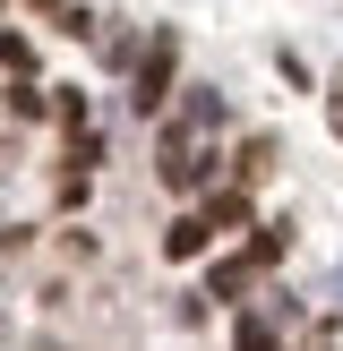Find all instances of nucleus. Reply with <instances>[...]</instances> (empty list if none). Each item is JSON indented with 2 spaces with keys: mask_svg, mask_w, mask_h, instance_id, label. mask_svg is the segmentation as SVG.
Returning a JSON list of instances; mask_svg holds the SVG:
<instances>
[{
  "mask_svg": "<svg viewBox=\"0 0 343 351\" xmlns=\"http://www.w3.org/2000/svg\"><path fill=\"white\" fill-rule=\"evenodd\" d=\"M326 120H335V137H343V69H335V95H326Z\"/></svg>",
  "mask_w": 343,
  "mask_h": 351,
  "instance_id": "obj_8",
  "label": "nucleus"
},
{
  "mask_svg": "<svg viewBox=\"0 0 343 351\" xmlns=\"http://www.w3.org/2000/svg\"><path fill=\"white\" fill-rule=\"evenodd\" d=\"M0 69H17V77H34V60H26V43H17V34H0Z\"/></svg>",
  "mask_w": 343,
  "mask_h": 351,
  "instance_id": "obj_7",
  "label": "nucleus"
},
{
  "mask_svg": "<svg viewBox=\"0 0 343 351\" xmlns=\"http://www.w3.org/2000/svg\"><path fill=\"white\" fill-rule=\"evenodd\" d=\"M215 129H223V95L215 86H189L180 112L154 137V171H163L172 189H206V171H215Z\"/></svg>",
  "mask_w": 343,
  "mask_h": 351,
  "instance_id": "obj_1",
  "label": "nucleus"
},
{
  "mask_svg": "<svg viewBox=\"0 0 343 351\" xmlns=\"http://www.w3.org/2000/svg\"><path fill=\"white\" fill-rule=\"evenodd\" d=\"M249 274H257V249H249V257H223L206 291H215V300H240V291H249Z\"/></svg>",
  "mask_w": 343,
  "mask_h": 351,
  "instance_id": "obj_4",
  "label": "nucleus"
},
{
  "mask_svg": "<svg viewBox=\"0 0 343 351\" xmlns=\"http://www.w3.org/2000/svg\"><path fill=\"white\" fill-rule=\"evenodd\" d=\"M172 69H180V43H172V34H154V43H146V60H137V86H129V103H137V112H163Z\"/></svg>",
  "mask_w": 343,
  "mask_h": 351,
  "instance_id": "obj_2",
  "label": "nucleus"
},
{
  "mask_svg": "<svg viewBox=\"0 0 343 351\" xmlns=\"http://www.w3.org/2000/svg\"><path fill=\"white\" fill-rule=\"evenodd\" d=\"M206 223H215V232H240V223H249V197H240V189H215V206H206Z\"/></svg>",
  "mask_w": 343,
  "mask_h": 351,
  "instance_id": "obj_5",
  "label": "nucleus"
},
{
  "mask_svg": "<svg viewBox=\"0 0 343 351\" xmlns=\"http://www.w3.org/2000/svg\"><path fill=\"white\" fill-rule=\"evenodd\" d=\"M206 240H215V223H206V215H180V223L163 232V257H198Z\"/></svg>",
  "mask_w": 343,
  "mask_h": 351,
  "instance_id": "obj_3",
  "label": "nucleus"
},
{
  "mask_svg": "<svg viewBox=\"0 0 343 351\" xmlns=\"http://www.w3.org/2000/svg\"><path fill=\"white\" fill-rule=\"evenodd\" d=\"M274 171V137H249V146H240V180H266Z\"/></svg>",
  "mask_w": 343,
  "mask_h": 351,
  "instance_id": "obj_6",
  "label": "nucleus"
}]
</instances>
